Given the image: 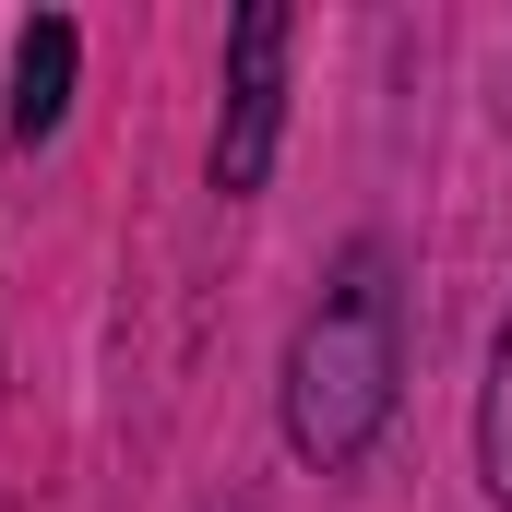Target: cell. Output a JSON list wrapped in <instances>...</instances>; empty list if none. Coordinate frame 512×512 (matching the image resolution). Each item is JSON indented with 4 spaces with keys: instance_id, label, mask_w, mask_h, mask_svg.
<instances>
[{
    "instance_id": "cell-1",
    "label": "cell",
    "mask_w": 512,
    "mask_h": 512,
    "mask_svg": "<svg viewBox=\"0 0 512 512\" xmlns=\"http://www.w3.org/2000/svg\"><path fill=\"white\" fill-rule=\"evenodd\" d=\"M393 382H405V286H393V251L358 239L334 262V286L310 298L298 346H286V441L334 477L382 441Z\"/></svg>"
},
{
    "instance_id": "cell-2",
    "label": "cell",
    "mask_w": 512,
    "mask_h": 512,
    "mask_svg": "<svg viewBox=\"0 0 512 512\" xmlns=\"http://www.w3.org/2000/svg\"><path fill=\"white\" fill-rule=\"evenodd\" d=\"M286 48H298L286 0H251V12L227 24V120H215V191H227V203L274 179V131H286Z\"/></svg>"
},
{
    "instance_id": "cell-3",
    "label": "cell",
    "mask_w": 512,
    "mask_h": 512,
    "mask_svg": "<svg viewBox=\"0 0 512 512\" xmlns=\"http://www.w3.org/2000/svg\"><path fill=\"white\" fill-rule=\"evenodd\" d=\"M72 60H84V36L60 12H36L12 36V143H48V131L72 120Z\"/></svg>"
},
{
    "instance_id": "cell-4",
    "label": "cell",
    "mask_w": 512,
    "mask_h": 512,
    "mask_svg": "<svg viewBox=\"0 0 512 512\" xmlns=\"http://www.w3.org/2000/svg\"><path fill=\"white\" fill-rule=\"evenodd\" d=\"M477 465H489V501L512 512V322L489 346V393H477Z\"/></svg>"
}]
</instances>
